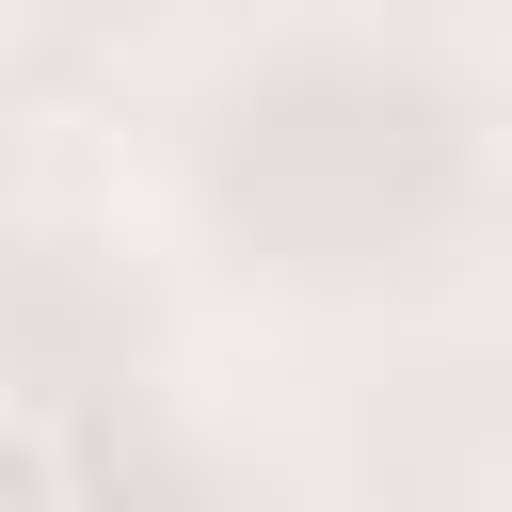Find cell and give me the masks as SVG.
Returning a JSON list of instances; mask_svg holds the SVG:
<instances>
[{
    "label": "cell",
    "instance_id": "obj_1",
    "mask_svg": "<svg viewBox=\"0 0 512 512\" xmlns=\"http://www.w3.org/2000/svg\"><path fill=\"white\" fill-rule=\"evenodd\" d=\"M64 480H80V448L48 416H0V496H64Z\"/></svg>",
    "mask_w": 512,
    "mask_h": 512
}]
</instances>
